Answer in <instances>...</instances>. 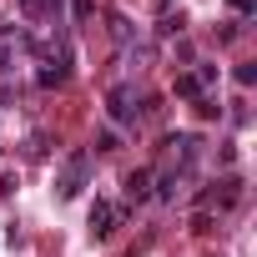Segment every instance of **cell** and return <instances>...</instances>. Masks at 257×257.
Here are the masks:
<instances>
[{"label":"cell","instance_id":"1","mask_svg":"<svg viewBox=\"0 0 257 257\" xmlns=\"http://www.w3.org/2000/svg\"><path fill=\"white\" fill-rule=\"evenodd\" d=\"M86 177H91V157H86V152H71L66 167H61V177H56V192H61V197H76V192L86 187Z\"/></svg>","mask_w":257,"mask_h":257},{"label":"cell","instance_id":"2","mask_svg":"<svg viewBox=\"0 0 257 257\" xmlns=\"http://www.w3.org/2000/svg\"><path fill=\"white\" fill-rule=\"evenodd\" d=\"M217 81V66H202V71H192V76H177V96H197L202 86H212Z\"/></svg>","mask_w":257,"mask_h":257},{"label":"cell","instance_id":"3","mask_svg":"<svg viewBox=\"0 0 257 257\" xmlns=\"http://www.w3.org/2000/svg\"><path fill=\"white\" fill-rule=\"evenodd\" d=\"M111 121H132V91L126 86L111 91Z\"/></svg>","mask_w":257,"mask_h":257},{"label":"cell","instance_id":"4","mask_svg":"<svg viewBox=\"0 0 257 257\" xmlns=\"http://www.w3.org/2000/svg\"><path fill=\"white\" fill-rule=\"evenodd\" d=\"M111 222H116V212H111L106 202H96V207H91V232H96V237H106V232H111Z\"/></svg>","mask_w":257,"mask_h":257},{"label":"cell","instance_id":"5","mask_svg":"<svg viewBox=\"0 0 257 257\" xmlns=\"http://www.w3.org/2000/svg\"><path fill=\"white\" fill-rule=\"evenodd\" d=\"M147 187H152V172H147V167H137L132 177H126V197H137V202H142V197H147Z\"/></svg>","mask_w":257,"mask_h":257},{"label":"cell","instance_id":"6","mask_svg":"<svg viewBox=\"0 0 257 257\" xmlns=\"http://www.w3.org/2000/svg\"><path fill=\"white\" fill-rule=\"evenodd\" d=\"M21 11L26 16H56L61 21V0H21Z\"/></svg>","mask_w":257,"mask_h":257},{"label":"cell","instance_id":"7","mask_svg":"<svg viewBox=\"0 0 257 257\" xmlns=\"http://www.w3.org/2000/svg\"><path fill=\"white\" fill-rule=\"evenodd\" d=\"M61 81H66V61H51L41 71V86H61Z\"/></svg>","mask_w":257,"mask_h":257},{"label":"cell","instance_id":"8","mask_svg":"<svg viewBox=\"0 0 257 257\" xmlns=\"http://www.w3.org/2000/svg\"><path fill=\"white\" fill-rule=\"evenodd\" d=\"M237 81H242V86H252V81H257V66H252V61H247V66H237Z\"/></svg>","mask_w":257,"mask_h":257},{"label":"cell","instance_id":"9","mask_svg":"<svg viewBox=\"0 0 257 257\" xmlns=\"http://www.w3.org/2000/svg\"><path fill=\"white\" fill-rule=\"evenodd\" d=\"M232 6H237V11H252V6H257V0H232Z\"/></svg>","mask_w":257,"mask_h":257}]
</instances>
